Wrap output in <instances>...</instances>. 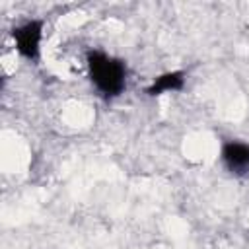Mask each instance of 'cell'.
I'll use <instances>...</instances> for the list:
<instances>
[{
    "label": "cell",
    "instance_id": "obj_1",
    "mask_svg": "<svg viewBox=\"0 0 249 249\" xmlns=\"http://www.w3.org/2000/svg\"><path fill=\"white\" fill-rule=\"evenodd\" d=\"M89 76L95 88L105 95H117L124 88V66L121 60L103 53H91L88 56Z\"/></svg>",
    "mask_w": 249,
    "mask_h": 249
},
{
    "label": "cell",
    "instance_id": "obj_2",
    "mask_svg": "<svg viewBox=\"0 0 249 249\" xmlns=\"http://www.w3.org/2000/svg\"><path fill=\"white\" fill-rule=\"evenodd\" d=\"M41 31L43 25L39 21H27L21 27H18L14 31V39H16V47L18 51L27 56V58H35L39 54V45H41Z\"/></svg>",
    "mask_w": 249,
    "mask_h": 249
},
{
    "label": "cell",
    "instance_id": "obj_3",
    "mask_svg": "<svg viewBox=\"0 0 249 249\" xmlns=\"http://www.w3.org/2000/svg\"><path fill=\"white\" fill-rule=\"evenodd\" d=\"M222 158L231 171H249V144L228 142L222 150Z\"/></svg>",
    "mask_w": 249,
    "mask_h": 249
},
{
    "label": "cell",
    "instance_id": "obj_4",
    "mask_svg": "<svg viewBox=\"0 0 249 249\" xmlns=\"http://www.w3.org/2000/svg\"><path fill=\"white\" fill-rule=\"evenodd\" d=\"M181 86H183V74L181 72H167V74L154 80L148 93L156 95V93H161V91H173V89H179Z\"/></svg>",
    "mask_w": 249,
    "mask_h": 249
}]
</instances>
